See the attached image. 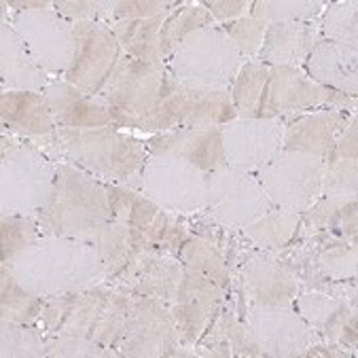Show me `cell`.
Here are the masks:
<instances>
[{
  "instance_id": "cell-23",
  "label": "cell",
  "mask_w": 358,
  "mask_h": 358,
  "mask_svg": "<svg viewBox=\"0 0 358 358\" xmlns=\"http://www.w3.org/2000/svg\"><path fill=\"white\" fill-rule=\"evenodd\" d=\"M350 110L324 108L318 113H303L293 117L291 123H284V149L299 151L316 157H329L337 140L350 125Z\"/></svg>"
},
{
  "instance_id": "cell-10",
  "label": "cell",
  "mask_w": 358,
  "mask_h": 358,
  "mask_svg": "<svg viewBox=\"0 0 358 358\" xmlns=\"http://www.w3.org/2000/svg\"><path fill=\"white\" fill-rule=\"evenodd\" d=\"M271 208L255 174L223 166L208 172V195L203 212L225 229L242 231Z\"/></svg>"
},
{
  "instance_id": "cell-24",
  "label": "cell",
  "mask_w": 358,
  "mask_h": 358,
  "mask_svg": "<svg viewBox=\"0 0 358 358\" xmlns=\"http://www.w3.org/2000/svg\"><path fill=\"white\" fill-rule=\"evenodd\" d=\"M356 49L318 36L308 59L306 75L318 85L333 90L335 94H343L356 98V68H358Z\"/></svg>"
},
{
  "instance_id": "cell-15",
  "label": "cell",
  "mask_w": 358,
  "mask_h": 358,
  "mask_svg": "<svg viewBox=\"0 0 358 358\" xmlns=\"http://www.w3.org/2000/svg\"><path fill=\"white\" fill-rule=\"evenodd\" d=\"M238 119L229 90H191L174 85L162 102L153 129L155 134L182 127H223Z\"/></svg>"
},
{
  "instance_id": "cell-11",
  "label": "cell",
  "mask_w": 358,
  "mask_h": 358,
  "mask_svg": "<svg viewBox=\"0 0 358 358\" xmlns=\"http://www.w3.org/2000/svg\"><path fill=\"white\" fill-rule=\"evenodd\" d=\"M123 49L108 24L77 22L75 24V57L64 77L66 83L90 96H102L117 66L121 64Z\"/></svg>"
},
{
  "instance_id": "cell-12",
  "label": "cell",
  "mask_w": 358,
  "mask_h": 358,
  "mask_svg": "<svg viewBox=\"0 0 358 358\" xmlns=\"http://www.w3.org/2000/svg\"><path fill=\"white\" fill-rule=\"evenodd\" d=\"M49 77L68 73L75 57V24L62 17L53 3L45 9L17 11L9 20Z\"/></svg>"
},
{
  "instance_id": "cell-44",
  "label": "cell",
  "mask_w": 358,
  "mask_h": 358,
  "mask_svg": "<svg viewBox=\"0 0 358 358\" xmlns=\"http://www.w3.org/2000/svg\"><path fill=\"white\" fill-rule=\"evenodd\" d=\"M337 159H356V117H352L350 125L345 127V131L337 140L335 149L329 153V157L324 162L333 164Z\"/></svg>"
},
{
  "instance_id": "cell-19",
  "label": "cell",
  "mask_w": 358,
  "mask_h": 358,
  "mask_svg": "<svg viewBox=\"0 0 358 358\" xmlns=\"http://www.w3.org/2000/svg\"><path fill=\"white\" fill-rule=\"evenodd\" d=\"M182 273L185 265L180 261L157 252H142L125 273L106 284L129 297H149L172 306Z\"/></svg>"
},
{
  "instance_id": "cell-32",
  "label": "cell",
  "mask_w": 358,
  "mask_h": 358,
  "mask_svg": "<svg viewBox=\"0 0 358 358\" xmlns=\"http://www.w3.org/2000/svg\"><path fill=\"white\" fill-rule=\"evenodd\" d=\"M108 193V203L113 212V221L125 223L138 231H145L157 219L162 208H157L147 195H142L138 189L117 182H104Z\"/></svg>"
},
{
  "instance_id": "cell-18",
  "label": "cell",
  "mask_w": 358,
  "mask_h": 358,
  "mask_svg": "<svg viewBox=\"0 0 358 358\" xmlns=\"http://www.w3.org/2000/svg\"><path fill=\"white\" fill-rule=\"evenodd\" d=\"M244 320L261 345L263 356H306L316 343L303 318L289 308L246 306Z\"/></svg>"
},
{
  "instance_id": "cell-2",
  "label": "cell",
  "mask_w": 358,
  "mask_h": 358,
  "mask_svg": "<svg viewBox=\"0 0 358 358\" xmlns=\"http://www.w3.org/2000/svg\"><path fill=\"white\" fill-rule=\"evenodd\" d=\"M34 147H38L53 162L77 166L102 182L127 187L136 182L142 166L151 157L147 142L121 131L119 127H57L49 136L34 138Z\"/></svg>"
},
{
  "instance_id": "cell-8",
  "label": "cell",
  "mask_w": 358,
  "mask_h": 358,
  "mask_svg": "<svg viewBox=\"0 0 358 358\" xmlns=\"http://www.w3.org/2000/svg\"><path fill=\"white\" fill-rule=\"evenodd\" d=\"M327 162L299 151H280L255 176L269 203L280 210L303 214L322 197Z\"/></svg>"
},
{
  "instance_id": "cell-33",
  "label": "cell",
  "mask_w": 358,
  "mask_h": 358,
  "mask_svg": "<svg viewBox=\"0 0 358 358\" xmlns=\"http://www.w3.org/2000/svg\"><path fill=\"white\" fill-rule=\"evenodd\" d=\"M206 26H214V17L208 13V9L201 3H197V5H174L166 13V20L162 24V32H159V49H162L164 62L174 53V49L189 34H193Z\"/></svg>"
},
{
  "instance_id": "cell-31",
  "label": "cell",
  "mask_w": 358,
  "mask_h": 358,
  "mask_svg": "<svg viewBox=\"0 0 358 358\" xmlns=\"http://www.w3.org/2000/svg\"><path fill=\"white\" fill-rule=\"evenodd\" d=\"M176 261H180L185 267L210 278L212 282H217L227 293L231 291L234 269L229 267L225 255L212 242H208L195 234H189L176 252Z\"/></svg>"
},
{
  "instance_id": "cell-16",
  "label": "cell",
  "mask_w": 358,
  "mask_h": 358,
  "mask_svg": "<svg viewBox=\"0 0 358 358\" xmlns=\"http://www.w3.org/2000/svg\"><path fill=\"white\" fill-rule=\"evenodd\" d=\"M284 119H238L223 125L227 166L257 174L284 149Z\"/></svg>"
},
{
  "instance_id": "cell-17",
  "label": "cell",
  "mask_w": 358,
  "mask_h": 358,
  "mask_svg": "<svg viewBox=\"0 0 358 358\" xmlns=\"http://www.w3.org/2000/svg\"><path fill=\"white\" fill-rule=\"evenodd\" d=\"M225 301H227V291L223 286L185 267L176 299L170 306L180 341L197 343L199 337L210 329L214 318L219 316Z\"/></svg>"
},
{
  "instance_id": "cell-38",
  "label": "cell",
  "mask_w": 358,
  "mask_h": 358,
  "mask_svg": "<svg viewBox=\"0 0 358 358\" xmlns=\"http://www.w3.org/2000/svg\"><path fill=\"white\" fill-rule=\"evenodd\" d=\"M38 236H41V229H38V223L34 217L3 214V225H0V238H3V263L13 261Z\"/></svg>"
},
{
  "instance_id": "cell-34",
  "label": "cell",
  "mask_w": 358,
  "mask_h": 358,
  "mask_svg": "<svg viewBox=\"0 0 358 358\" xmlns=\"http://www.w3.org/2000/svg\"><path fill=\"white\" fill-rule=\"evenodd\" d=\"M45 299L32 295L15 280L11 269L3 263L0 267V314L3 320L20 324H36L41 320Z\"/></svg>"
},
{
  "instance_id": "cell-14",
  "label": "cell",
  "mask_w": 358,
  "mask_h": 358,
  "mask_svg": "<svg viewBox=\"0 0 358 358\" xmlns=\"http://www.w3.org/2000/svg\"><path fill=\"white\" fill-rule=\"evenodd\" d=\"M180 343L170 306L149 297L129 299L119 356H178Z\"/></svg>"
},
{
  "instance_id": "cell-42",
  "label": "cell",
  "mask_w": 358,
  "mask_h": 358,
  "mask_svg": "<svg viewBox=\"0 0 358 358\" xmlns=\"http://www.w3.org/2000/svg\"><path fill=\"white\" fill-rule=\"evenodd\" d=\"M45 356H119L115 350H106L85 337L45 333Z\"/></svg>"
},
{
  "instance_id": "cell-1",
  "label": "cell",
  "mask_w": 358,
  "mask_h": 358,
  "mask_svg": "<svg viewBox=\"0 0 358 358\" xmlns=\"http://www.w3.org/2000/svg\"><path fill=\"white\" fill-rule=\"evenodd\" d=\"M5 265L26 291L41 299L81 293L106 282L96 246L79 238L38 236Z\"/></svg>"
},
{
  "instance_id": "cell-9",
  "label": "cell",
  "mask_w": 358,
  "mask_h": 358,
  "mask_svg": "<svg viewBox=\"0 0 358 358\" xmlns=\"http://www.w3.org/2000/svg\"><path fill=\"white\" fill-rule=\"evenodd\" d=\"M231 269V291L238 289L242 316L246 306L291 308L299 295L297 278L280 255L248 246Z\"/></svg>"
},
{
  "instance_id": "cell-22",
  "label": "cell",
  "mask_w": 358,
  "mask_h": 358,
  "mask_svg": "<svg viewBox=\"0 0 358 358\" xmlns=\"http://www.w3.org/2000/svg\"><path fill=\"white\" fill-rule=\"evenodd\" d=\"M147 149L149 155L180 157L203 172H214L227 166L221 127H182L162 131L147 142Z\"/></svg>"
},
{
  "instance_id": "cell-40",
  "label": "cell",
  "mask_w": 358,
  "mask_h": 358,
  "mask_svg": "<svg viewBox=\"0 0 358 358\" xmlns=\"http://www.w3.org/2000/svg\"><path fill=\"white\" fill-rule=\"evenodd\" d=\"M221 28L234 41V45L238 47V51L242 53V57L257 59V53L261 49L263 34H265V28H267L261 20H257V17H252L248 13L244 17H238L234 22L223 24Z\"/></svg>"
},
{
  "instance_id": "cell-39",
  "label": "cell",
  "mask_w": 358,
  "mask_h": 358,
  "mask_svg": "<svg viewBox=\"0 0 358 358\" xmlns=\"http://www.w3.org/2000/svg\"><path fill=\"white\" fill-rule=\"evenodd\" d=\"M356 3H335L324 11L320 20V32L324 38L356 49Z\"/></svg>"
},
{
  "instance_id": "cell-21",
  "label": "cell",
  "mask_w": 358,
  "mask_h": 358,
  "mask_svg": "<svg viewBox=\"0 0 358 358\" xmlns=\"http://www.w3.org/2000/svg\"><path fill=\"white\" fill-rule=\"evenodd\" d=\"M295 306L297 314L314 333L316 343L320 339L337 348L356 345V310L345 301L320 291H308L297 295Z\"/></svg>"
},
{
  "instance_id": "cell-41",
  "label": "cell",
  "mask_w": 358,
  "mask_h": 358,
  "mask_svg": "<svg viewBox=\"0 0 358 358\" xmlns=\"http://www.w3.org/2000/svg\"><path fill=\"white\" fill-rule=\"evenodd\" d=\"M322 197L354 199L356 197V159H337L327 164L322 178Z\"/></svg>"
},
{
  "instance_id": "cell-6",
  "label": "cell",
  "mask_w": 358,
  "mask_h": 358,
  "mask_svg": "<svg viewBox=\"0 0 358 358\" xmlns=\"http://www.w3.org/2000/svg\"><path fill=\"white\" fill-rule=\"evenodd\" d=\"M3 191H0V212L3 214H34L47 203L53 180L55 162L34 145H22L3 138Z\"/></svg>"
},
{
  "instance_id": "cell-27",
  "label": "cell",
  "mask_w": 358,
  "mask_h": 358,
  "mask_svg": "<svg viewBox=\"0 0 358 358\" xmlns=\"http://www.w3.org/2000/svg\"><path fill=\"white\" fill-rule=\"evenodd\" d=\"M3 127L26 138H43L57 129L49 102L36 92H3L0 96Z\"/></svg>"
},
{
  "instance_id": "cell-20",
  "label": "cell",
  "mask_w": 358,
  "mask_h": 358,
  "mask_svg": "<svg viewBox=\"0 0 358 358\" xmlns=\"http://www.w3.org/2000/svg\"><path fill=\"white\" fill-rule=\"evenodd\" d=\"M49 102L53 121L57 127L66 129H98L117 127V117L113 106L100 98L90 96L64 79H51L43 90Z\"/></svg>"
},
{
  "instance_id": "cell-3",
  "label": "cell",
  "mask_w": 358,
  "mask_h": 358,
  "mask_svg": "<svg viewBox=\"0 0 358 358\" xmlns=\"http://www.w3.org/2000/svg\"><path fill=\"white\" fill-rule=\"evenodd\" d=\"M34 219L41 236L90 240L113 221L106 185L77 166L55 162L51 195Z\"/></svg>"
},
{
  "instance_id": "cell-5",
  "label": "cell",
  "mask_w": 358,
  "mask_h": 358,
  "mask_svg": "<svg viewBox=\"0 0 358 358\" xmlns=\"http://www.w3.org/2000/svg\"><path fill=\"white\" fill-rule=\"evenodd\" d=\"M168 59L174 81L191 90H229L244 64L221 26H206L189 34Z\"/></svg>"
},
{
  "instance_id": "cell-30",
  "label": "cell",
  "mask_w": 358,
  "mask_h": 358,
  "mask_svg": "<svg viewBox=\"0 0 358 358\" xmlns=\"http://www.w3.org/2000/svg\"><path fill=\"white\" fill-rule=\"evenodd\" d=\"M299 231H327L339 238H356V197L329 199L320 197L301 214Z\"/></svg>"
},
{
  "instance_id": "cell-26",
  "label": "cell",
  "mask_w": 358,
  "mask_h": 358,
  "mask_svg": "<svg viewBox=\"0 0 358 358\" xmlns=\"http://www.w3.org/2000/svg\"><path fill=\"white\" fill-rule=\"evenodd\" d=\"M314 22H280L269 24L263 34L257 59L265 66H303L314 43L318 41Z\"/></svg>"
},
{
  "instance_id": "cell-4",
  "label": "cell",
  "mask_w": 358,
  "mask_h": 358,
  "mask_svg": "<svg viewBox=\"0 0 358 358\" xmlns=\"http://www.w3.org/2000/svg\"><path fill=\"white\" fill-rule=\"evenodd\" d=\"M174 85L176 81L166 64L125 57L100 98L113 106L119 129L151 131L155 115Z\"/></svg>"
},
{
  "instance_id": "cell-13",
  "label": "cell",
  "mask_w": 358,
  "mask_h": 358,
  "mask_svg": "<svg viewBox=\"0 0 358 358\" xmlns=\"http://www.w3.org/2000/svg\"><path fill=\"white\" fill-rule=\"evenodd\" d=\"M354 100L356 98L339 102V94L312 81L301 68L267 66V83L259 119H284L286 115L297 117L303 113H312L320 106L350 110V102L354 104Z\"/></svg>"
},
{
  "instance_id": "cell-43",
  "label": "cell",
  "mask_w": 358,
  "mask_h": 358,
  "mask_svg": "<svg viewBox=\"0 0 358 358\" xmlns=\"http://www.w3.org/2000/svg\"><path fill=\"white\" fill-rule=\"evenodd\" d=\"M208 13L214 17V22L221 20V22H234L238 17H244L248 15L250 11V3H244V0H234V3H221V0H217V3H201Z\"/></svg>"
},
{
  "instance_id": "cell-37",
  "label": "cell",
  "mask_w": 358,
  "mask_h": 358,
  "mask_svg": "<svg viewBox=\"0 0 358 358\" xmlns=\"http://www.w3.org/2000/svg\"><path fill=\"white\" fill-rule=\"evenodd\" d=\"M0 348H3V356L17 358V356H45V333L43 329H34V324H20L3 320V329H0Z\"/></svg>"
},
{
  "instance_id": "cell-29",
  "label": "cell",
  "mask_w": 358,
  "mask_h": 358,
  "mask_svg": "<svg viewBox=\"0 0 358 358\" xmlns=\"http://www.w3.org/2000/svg\"><path fill=\"white\" fill-rule=\"evenodd\" d=\"M168 11H164L159 15H153V17L117 22V24L110 26L115 30L119 43H121V49H123L125 57L140 59V62L164 64L162 49H159V32H162V24H164Z\"/></svg>"
},
{
  "instance_id": "cell-35",
  "label": "cell",
  "mask_w": 358,
  "mask_h": 358,
  "mask_svg": "<svg viewBox=\"0 0 358 358\" xmlns=\"http://www.w3.org/2000/svg\"><path fill=\"white\" fill-rule=\"evenodd\" d=\"M265 83H267L265 64H261L259 59H248L242 64L236 81L229 87L238 119H259Z\"/></svg>"
},
{
  "instance_id": "cell-36",
  "label": "cell",
  "mask_w": 358,
  "mask_h": 358,
  "mask_svg": "<svg viewBox=\"0 0 358 358\" xmlns=\"http://www.w3.org/2000/svg\"><path fill=\"white\" fill-rule=\"evenodd\" d=\"M324 3L314 0H282V3H250V15L265 26L280 22H312L320 15Z\"/></svg>"
},
{
  "instance_id": "cell-28",
  "label": "cell",
  "mask_w": 358,
  "mask_h": 358,
  "mask_svg": "<svg viewBox=\"0 0 358 358\" xmlns=\"http://www.w3.org/2000/svg\"><path fill=\"white\" fill-rule=\"evenodd\" d=\"M299 225H301V214L271 206L259 221H255L240 234L250 246L265 252L280 255L295 242L299 234Z\"/></svg>"
},
{
  "instance_id": "cell-25",
  "label": "cell",
  "mask_w": 358,
  "mask_h": 358,
  "mask_svg": "<svg viewBox=\"0 0 358 358\" xmlns=\"http://www.w3.org/2000/svg\"><path fill=\"white\" fill-rule=\"evenodd\" d=\"M0 70H3L5 92H36L43 94L49 75L36 64L28 45L17 34L13 24L3 11V28H0Z\"/></svg>"
},
{
  "instance_id": "cell-7",
  "label": "cell",
  "mask_w": 358,
  "mask_h": 358,
  "mask_svg": "<svg viewBox=\"0 0 358 358\" xmlns=\"http://www.w3.org/2000/svg\"><path fill=\"white\" fill-rule=\"evenodd\" d=\"M131 189H138L166 212L189 217L206 208L208 172L180 157L151 155Z\"/></svg>"
}]
</instances>
